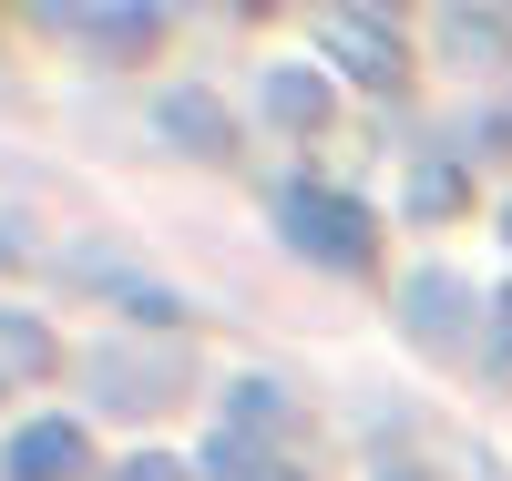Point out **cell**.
Wrapping results in <instances>:
<instances>
[{
	"instance_id": "obj_1",
	"label": "cell",
	"mask_w": 512,
	"mask_h": 481,
	"mask_svg": "<svg viewBox=\"0 0 512 481\" xmlns=\"http://www.w3.org/2000/svg\"><path fill=\"white\" fill-rule=\"evenodd\" d=\"M277 236L308 256V267H369V246H379V215L359 195H338V185H308V174H287L277 185Z\"/></svg>"
},
{
	"instance_id": "obj_2",
	"label": "cell",
	"mask_w": 512,
	"mask_h": 481,
	"mask_svg": "<svg viewBox=\"0 0 512 481\" xmlns=\"http://www.w3.org/2000/svg\"><path fill=\"white\" fill-rule=\"evenodd\" d=\"M400 328L420 338V348H472V328H482V297L461 287V277H441V267H420L410 287H400Z\"/></svg>"
},
{
	"instance_id": "obj_3",
	"label": "cell",
	"mask_w": 512,
	"mask_h": 481,
	"mask_svg": "<svg viewBox=\"0 0 512 481\" xmlns=\"http://www.w3.org/2000/svg\"><path fill=\"white\" fill-rule=\"evenodd\" d=\"M318 41L338 52V72H349V82H379V93L400 82V21L349 11V0H338V11H318Z\"/></svg>"
},
{
	"instance_id": "obj_4",
	"label": "cell",
	"mask_w": 512,
	"mask_h": 481,
	"mask_svg": "<svg viewBox=\"0 0 512 481\" xmlns=\"http://www.w3.org/2000/svg\"><path fill=\"white\" fill-rule=\"evenodd\" d=\"M82 471V420H21L11 441H0V481H72Z\"/></svg>"
},
{
	"instance_id": "obj_5",
	"label": "cell",
	"mask_w": 512,
	"mask_h": 481,
	"mask_svg": "<svg viewBox=\"0 0 512 481\" xmlns=\"http://www.w3.org/2000/svg\"><path fill=\"white\" fill-rule=\"evenodd\" d=\"M52 31H62V41H82V52H103V62H123V52H144L164 21H154V11H123V0H62Z\"/></svg>"
},
{
	"instance_id": "obj_6",
	"label": "cell",
	"mask_w": 512,
	"mask_h": 481,
	"mask_svg": "<svg viewBox=\"0 0 512 481\" xmlns=\"http://www.w3.org/2000/svg\"><path fill=\"white\" fill-rule=\"evenodd\" d=\"M175 389H185L175 359H134V348H103V359H93V400L103 410H164Z\"/></svg>"
},
{
	"instance_id": "obj_7",
	"label": "cell",
	"mask_w": 512,
	"mask_h": 481,
	"mask_svg": "<svg viewBox=\"0 0 512 481\" xmlns=\"http://www.w3.org/2000/svg\"><path fill=\"white\" fill-rule=\"evenodd\" d=\"M154 123H164V134H175L185 154H205V164H226V154H236V123H226V103H216V93H195V82H175Z\"/></svg>"
},
{
	"instance_id": "obj_8",
	"label": "cell",
	"mask_w": 512,
	"mask_h": 481,
	"mask_svg": "<svg viewBox=\"0 0 512 481\" xmlns=\"http://www.w3.org/2000/svg\"><path fill=\"white\" fill-rule=\"evenodd\" d=\"M256 103H267V123H277V134H328V103H338V93H328V72H308V62H277Z\"/></svg>"
},
{
	"instance_id": "obj_9",
	"label": "cell",
	"mask_w": 512,
	"mask_h": 481,
	"mask_svg": "<svg viewBox=\"0 0 512 481\" xmlns=\"http://www.w3.org/2000/svg\"><path fill=\"white\" fill-rule=\"evenodd\" d=\"M72 277L113 287V308H134V318H154V328H175V287H154V277H134V267H113V256H72Z\"/></svg>"
},
{
	"instance_id": "obj_10",
	"label": "cell",
	"mask_w": 512,
	"mask_h": 481,
	"mask_svg": "<svg viewBox=\"0 0 512 481\" xmlns=\"http://www.w3.org/2000/svg\"><path fill=\"white\" fill-rule=\"evenodd\" d=\"M226 430H287V389L277 379H226Z\"/></svg>"
},
{
	"instance_id": "obj_11",
	"label": "cell",
	"mask_w": 512,
	"mask_h": 481,
	"mask_svg": "<svg viewBox=\"0 0 512 481\" xmlns=\"http://www.w3.org/2000/svg\"><path fill=\"white\" fill-rule=\"evenodd\" d=\"M205 481H287V471L267 461V441H246V430H216V441H205Z\"/></svg>"
},
{
	"instance_id": "obj_12",
	"label": "cell",
	"mask_w": 512,
	"mask_h": 481,
	"mask_svg": "<svg viewBox=\"0 0 512 481\" xmlns=\"http://www.w3.org/2000/svg\"><path fill=\"white\" fill-rule=\"evenodd\" d=\"M461 205H472V174H461V164L431 154V164L410 174V215H461Z\"/></svg>"
},
{
	"instance_id": "obj_13",
	"label": "cell",
	"mask_w": 512,
	"mask_h": 481,
	"mask_svg": "<svg viewBox=\"0 0 512 481\" xmlns=\"http://www.w3.org/2000/svg\"><path fill=\"white\" fill-rule=\"evenodd\" d=\"M11 369H21V379H41V369H52V338H41L31 318L0 308V379H11Z\"/></svg>"
},
{
	"instance_id": "obj_14",
	"label": "cell",
	"mask_w": 512,
	"mask_h": 481,
	"mask_svg": "<svg viewBox=\"0 0 512 481\" xmlns=\"http://www.w3.org/2000/svg\"><path fill=\"white\" fill-rule=\"evenodd\" d=\"M451 41H461L472 62H492V41H502V11H451Z\"/></svg>"
},
{
	"instance_id": "obj_15",
	"label": "cell",
	"mask_w": 512,
	"mask_h": 481,
	"mask_svg": "<svg viewBox=\"0 0 512 481\" xmlns=\"http://www.w3.org/2000/svg\"><path fill=\"white\" fill-rule=\"evenodd\" d=\"M482 359H492V369H512V287L492 297V348H482Z\"/></svg>"
},
{
	"instance_id": "obj_16",
	"label": "cell",
	"mask_w": 512,
	"mask_h": 481,
	"mask_svg": "<svg viewBox=\"0 0 512 481\" xmlns=\"http://www.w3.org/2000/svg\"><path fill=\"white\" fill-rule=\"evenodd\" d=\"M113 481H185V461H164V451H134V461H123Z\"/></svg>"
},
{
	"instance_id": "obj_17",
	"label": "cell",
	"mask_w": 512,
	"mask_h": 481,
	"mask_svg": "<svg viewBox=\"0 0 512 481\" xmlns=\"http://www.w3.org/2000/svg\"><path fill=\"white\" fill-rule=\"evenodd\" d=\"M11 256H21V236H11V226H0V267H11Z\"/></svg>"
},
{
	"instance_id": "obj_18",
	"label": "cell",
	"mask_w": 512,
	"mask_h": 481,
	"mask_svg": "<svg viewBox=\"0 0 512 481\" xmlns=\"http://www.w3.org/2000/svg\"><path fill=\"white\" fill-rule=\"evenodd\" d=\"M379 481H420V471H379Z\"/></svg>"
},
{
	"instance_id": "obj_19",
	"label": "cell",
	"mask_w": 512,
	"mask_h": 481,
	"mask_svg": "<svg viewBox=\"0 0 512 481\" xmlns=\"http://www.w3.org/2000/svg\"><path fill=\"white\" fill-rule=\"evenodd\" d=\"M502 236H512V205H502Z\"/></svg>"
},
{
	"instance_id": "obj_20",
	"label": "cell",
	"mask_w": 512,
	"mask_h": 481,
	"mask_svg": "<svg viewBox=\"0 0 512 481\" xmlns=\"http://www.w3.org/2000/svg\"><path fill=\"white\" fill-rule=\"evenodd\" d=\"M0 389H11V379H0Z\"/></svg>"
}]
</instances>
